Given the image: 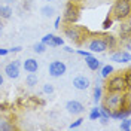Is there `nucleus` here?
<instances>
[{"label":"nucleus","mask_w":131,"mask_h":131,"mask_svg":"<svg viewBox=\"0 0 131 131\" xmlns=\"http://www.w3.org/2000/svg\"><path fill=\"white\" fill-rule=\"evenodd\" d=\"M103 104L112 112L119 107L130 106V91L127 92H112V91H106V94L101 97Z\"/></svg>","instance_id":"f257e3e1"},{"label":"nucleus","mask_w":131,"mask_h":131,"mask_svg":"<svg viewBox=\"0 0 131 131\" xmlns=\"http://www.w3.org/2000/svg\"><path fill=\"white\" fill-rule=\"evenodd\" d=\"M63 33H64V37H67L70 42H73L74 45L82 46L83 42L86 40L88 37V28L82 27V25H76V24H66L63 27Z\"/></svg>","instance_id":"f03ea898"},{"label":"nucleus","mask_w":131,"mask_h":131,"mask_svg":"<svg viewBox=\"0 0 131 131\" xmlns=\"http://www.w3.org/2000/svg\"><path fill=\"white\" fill-rule=\"evenodd\" d=\"M109 15L112 16L113 21H125V19H130L131 15V0H115L113 6L110 9Z\"/></svg>","instance_id":"7ed1b4c3"},{"label":"nucleus","mask_w":131,"mask_h":131,"mask_svg":"<svg viewBox=\"0 0 131 131\" xmlns=\"http://www.w3.org/2000/svg\"><path fill=\"white\" fill-rule=\"evenodd\" d=\"M104 88H106V91H112V92H127V91H130V85L125 82L124 74L113 72L109 78H106Z\"/></svg>","instance_id":"20e7f679"},{"label":"nucleus","mask_w":131,"mask_h":131,"mask_svg":"<svg viewBox=\"0 0 131 131\" xmlns=\"http://www.w3.org/2000/svg\"><path fill=\"white\" fill-rule=\"evenodd\" d=\"M83 45L88 48L90 52H97V54H101V52H106L107 51V45L104 39H103V36L101 34H97V33H90L88 34V37H86V40L83 42Z\"/></svg>","instance_id":"39448f33"},{"label":"nucleus","mask_w":131,"mask_h":131,"mask_svg":"<svg viewBox=\"0 0 131 131\" xmlns=\"http://www.w3.org/2000/svg\"><path fill=\"white\" fill-rule=\"evenodd\" d=\"M81 5L73 3V2H67L63 14V21L64 24H76L81 18Z\"/></svg>","instance_id":"423d86ee"},{"label":"nucleus","mask_w":131,"mask_h":131,"mask_svg":"<svg viewBox=\"0 0 131 131\" xmlns=\"http://www.w3.org/2000/svg\"><path fill=\"white\" fill-rule=\"evenodd\" d=\"M67 72V66L63 61H51L49 63V74L52 78H61Z\"/></svg>","instance_id":"0eeeda50"},{"label":"nucleus","mask_w":131,"mask_h":131,"mask_svg":"<svg viewBox=\"0 0 131 131\" xmlns=\"http://www.w3.org/2000/svg\"><path fill=\"white\" fill-rule=\"evenodd\" d=\"M19 66H21V61L19 60H14L12 63L6 64L5 74L8 76L9 79H18L19 78Z\"/></svg>","instance_id":"6e6552de"},{"label":"nucleus","mask_w":131,"mask_h":131,"mask_svg":"<svg viewBox=\"0 0 131 131\" xmlns=\"http://www.w3.org/2000/svg\"><path fill=\"white\" fill-rule=\"evenodd\" d=\"M131 37V24L130 19H125V21H121V25H119V43L122 40L128 42Z\"/></svg>","instance_id":"1a4fd4ad"},{"label":"nucleus","mask_w":131,"mask_h":131,"mask_svg":"<svg viewBox=\"0 0 131 131\" xmlns=\"http://www.w3.org/2000/svg\"><path fill=\"white\" fill-rule=\"evenodd\" d=\"M66 110L70 115H81L82 112L85 110V107H83V104H82L81 101H78V100H70V101L66 103Z\"/></svg>","instance_id":"9d476101"},{"label":"nucleus","mask_w":131,"mask_h":131,"mask_svg":"<svg viewBox=\"0 0 131 131\" xmlns=\"http://www.w3.org/2000/svg\"><path fill=\"white\" fill-rule=\"evenodd\" d=\"M112 61L115 63H125V64H128L131 61V55H130V51H127V49H124V51H116L112 54V57H110Z\"/></svg>","instance_id":"9b49d317"},{"label":"nucleus","mask_w":131,"mask_h":131,"mask_svg":"<svg viewBox=\"0 0 131 131\" xmlns=\"http://www.w3.org/2000/svg\"><path fill=\"white\" fill-rule=\"evenodd\" d=\"M130 115H131V107L124 106V107L116 109V110H112V112H110V118H112V119H116V121H121L124 118H128Z\"/></svg>","instance_id":"f8f14e48"},{"label":"nucleus","mask_w":131,"mask_h":131,"mask_svg":"<svg viewBox=\"0 0 131 131\" xmlns=\"http://www.w3.org/2000/svg\"><path fill=\"white\" fill-rule=\"evenodd\" d=\"M90 85H91V82L88 78H85V76H76L73 79V86L76 88V90H79V91H85V90H88L90 88Z\"/></svg>","instance_id":"ddd939ff"},{"label":"nucleus","mask_w":131,"mask_h":131,"mask_svg":"<svg viewBox=\"0 0 131 131\" xmlns=\"http://www.w3.org/2000/svg\"><path fill=\"white\" fill-rule=\"evenodd\" d=\"M101 36H103V39L106 42L107 49H115L121 45V43H119V39H118L116 36H113V34H110V33H101Z\"/></svg>","instance_id":"4468645a"},{"label":"nucleus","mask_w":131,"mask_h":131,"mask_svg":"<svg viewBox=\"0 0 131 131\" xmlns=\"http://www.w3.org/2000/svg\"><path fill=\"white\" fill-rule=\"evenodd\" d=\"M23 67H24V70L27 73H36L39 70V63L34 58H27L24 63H23Z\"/></svg>","instance_id":"2eb2a0df"},{"label":"nucleus","mask_w":131,"mask_h":131,"mask_svg":"<svg viewBox=\"0 0 131 131\" xmlns=\"http://www.w3.org/2000/svg\"><path fill=\"white\" fill-rule=\"evenodd\" d=\"M16 130V125L10 119H8L6 116L0 115V131H14Z\"/></svg>","instance_id":"dca6fc26"},{"label":"nucleus","mask_w":131,"mask_h":131,"mask_svg":"<svg viewBox=\"0 0 131 131\" xmlns=\"http://www.w3.org/2000/svg\"><path fill=\"white\" fill-rule=\"evenodd\" d=\"M85 64L88 66V69L92 70V72H95L98 70L100 67H101V63H100V60H97V57H94V55H88V57H85Z\"/></svg>","instance_id":"f3484780"},{"label":"nucleus","mask_w":131,"mask_h":131,"mask_svg":"<svg viewBox=\"0 0 131 131\" xmlns=\"http://www.w3.org/2000/svg\"><path fill=\"white\" fill-rule=\"evenodd\" d=\"M12 14H14V10L9 5H0V19H3V21L9 19L12 16Z\"/></svg>","instance_id":"a211bd4d"},{"label":"nucleus","mask_w":131,"mask_h":131,"mask_svg":"<svg viewBox=\"0 0 131 131\" xmlns=\"http://www.w3.org/2000/svg\"><path fill=\"white\" fill-rule=\"evenodd\" d=\"M113 72H115V69H113V66H110V64H106V66H101V67H100V76H101L103 79L109 78Z\"/></svg>","instance_id":"6ab92c4d"},{"label":"nucleus","mask_w":131,"mask_h":131,"mask_svg":"<svg viewBox=\"0 0 131 131\" xmlns=\"http://www.w3.org/2000/svg\"><path fill=\"white\" fill-rule=\"evenodd\" d=\"M37 83H39V78H37V74L36 73H28L27 74V78H25V85H27V86L33 88V86H36Z\"/></svg>","instance_id":"aec40b11"},{"label":"nucleus","mask_w":131,"mask_h":131,"mask_svg":"<svg viewBox=\"0 0 131 131\" xmlns=\"http://www.w3.org/2000/svg\"><path fill=\"white\" fill-rule=\"evenodd\" d=\"M64 45V39L61 37V36H52V39H51V42L48 43V46H51V48H58V46H63Z\"/></svg>","instance_id":"412c9836"},{"label":"nucleus","mask_w":131,"mask_h":131,"mask_svg":"<svg viewBox=\"0 0 131 131\" xmlns=\"http://www.w3.org/2000/svg\"><path fill=\"white\" fill-rule=\"evenodd\" d=\"M40 14L45 16V18H51V16L55 14V8H54V6H51V5H45V6H42Z\"/></svg>","instance_id":"4be33fe9"},{"label":"nucleus","mask_w":131,"mask_h":131,"mask_svg":"<svg viewBox=\"0 0 131 131\" xmlns=\"http://www.w3.org/2000/svg\"><path fill=\"white\" fill-rule=\"evenodd\" d=\"M101 97H103V88L97 85V86L94 88V92H92V100H94V103L97 104L98 101H101Z\"/></svg>","instance_id":"5701e85b"},{"label":"nucleus","mask_w":131,"mask_h":131,"mask_svg":"<svg viewBox=\"0 0 131 131\" xmlns=\"http://www.w3.org/2000/svg\"><path fill=\"white\" fill-rule=\"evenodd\" d=\"M113 23H115V21L112 19V16H110V15H107V16H106V19H104V21H103V24H101V28H103L104 31H107L109 28H112Z\"/></svg>","instance_id":"b1692460"},{"label":"nucleus","mask_w":131,"mask_h":131,"mask_svg":"<svg viewBox=\"0 0 131 131\" xmlns=\"http://www.w3.org/2000/svg\"><path fill=\"white\" fill-rule=\"evenodd\" d=\"M121 130H122V131H130L131 130L130 116H128V118H124V119H121Z\"/></svg>","instance_id":"393cba45"},{"label":"nucleus","mask_w":131,"mask_h":131,"mask_svg":"<svg viewBox=\"0 0 131 131\" xmlns=\"http://www.w3.org/2000/svg\"><path fill=\"white\" fill-rule=\"evenodd\" d=\"M98 118H100V109L95 106V107H92V109L90 110V119L91 121H97Z\"/></svg>","instance_id":"a878e982"},{"label":"nucleus","mask_w":131,"mask_h":131,"mask_svg":"<svg viewBox=\"0 0 131 131\" xmlns=\"http://www.w3.org/2000/svg\"><path fill=\"white\" fill-rule=\"evenodd\" d=\"M33 51H34L36 54H43V52L46 51V45L42 43V42H39V43H36V45L33 46Z\"/></svg>","instance_id":"bb28decb"},{"label":"nucleus","mask_w":131,"mask_h":131,"mask_svg":"<svg viewBox=\"0 0 131 131\" xmlns=\"http://www.w3.org/2000/svg\"><path fill=\"white\" fill-rule=\"evenodd\" d=\"M98 109H100V118H107V119H110V110H109L104 104H101V107H98Z\"/></svg>","instance_id":"cd10ccee"},{"label":"nucleus","mask_w":131,"mask_h":131,"mask_svg":"<svg viewBox=\"0 0 131 131\" xmlns=\"http://www.w3.org/2000/svg\"><path fill=\"white\" fill-rule=\"evenodd\" d=\"M83 121H85L83 118H78V119H76L74 122H72L70 125H69V128H70V130H74V128H78V127H81Z\"/></svg>","instance_id":"c85d7f7f"},{"label":"nucleus","mask_w":131,"mask_h":131,"mask_svg":"<svg viewBox=\"0 0 131 131\" xmlns=\"http://www.w3.org/2000/svg\"><path fill=\"white\" fill-rule=\"evenodd\" d=\"M42 91H43L45 94H49V95H51V94L54 92V85H51V83H45Z\"/></svg>","instance_id":"c756f323"},{"label":"nucleus","mask_w":131,"mask_h":131,"mask_svg":"<svg viewBox=\"0 0 131 131\" xmlns=\"http://www.w3.org/2000/svg\"><path fill=\"white\" fill-rule=\"evenodd\" d=\"M124 79H125V82L130 85V88H131V70H130V69L124 72Z\"/></svg>","instance_id":"7c9ffc66"},{"label":"nucleus","mask_w":131,"mask_h":131,"mask_svg":"<svg viewBox=\"0 0 131 131\" xmlns=\"http://www.w3.org/2000/svg\"><path fill=\"white\" fill-rule=\"evenodd\" d=\"M52 36H54L52 33H49V34H45V36L42 37V40H40V42H42V43H45V45L48 46V43L51 42V39H52Z\"/></svg>","instance_id":"2f4dec72"},{"label":"nucleus","mask_w":131,"mask_h":131,"mask_svg":"<svg viewBox=\"0 0 131 131\" xmlns=\"http://www.w3.org/2000/svg\"><path fill=\"white\" fill-rule=\"evenodd\" d=\"M61 16H57V18H55V21H54V28H55V30H60V27H61Z\"/></svg>","instance_id":"473e14b6"},{"label":"nucleus","mask_w":131,"mask_h":131,"mask_svg":"<svg viewBox=\"0 0 131 131\" xmlns=\"http://www.w3.org/2000/svg\"><path fill=\"white\" fill-rule=\"evenodd\" d=\"M76 54H79V55H82V57H88L91 52L90 51H83V49H78V51H74Z\"/></svg>","instance_id":"72a5a7b5"},{"label":"nucleus","mask_w":131,"mask_h":131,"mask_svg":"<svg viewBox=\"0 0 131 131\" xmlns=\"http://www.w3.org/2000/svg\"><path fill=\"white\" fill-rule=\"evenodd\" d=\"M23 51V48L21 46H14V48L9 49V52H12V54H16V52H21Z\"/></svg>","instance_id":"f704fd0d"},{"label":"nucleus","mask_w":131,"mask_h":131,"mask_svg":"<svg viewBox=\"0 0 131 131\" xmlns=\"http://www.w3.org/2000/svg\"><path fill=\"white\" fill-rule=\"evenodd\" d=\"M8 54H9V49L0 48V57H5V55H8Z\"/></svg>","instance_id":"c9c22d12"},{"label":"nucleus","mask_w":131,"mask_h":131,"mask_svg":"<svg viewBox=\"0 0 131 131\" xmlns=\"http://www.w3.org/2000/svg\"><path fill=\"white\" fill-rule=\"evenodd\" d=\"M64 51L69 52V54H74V49L72 48V46H64Z\"/></svg>","instance_id":"e433bc0d"},{"label":"nucleus","mask_w":131,"mask_h":131,"mask_svg":"<svg viewBox=\"0 0 131 131\" xmlns=\"http://www.w3.org/2000/svg\"><path fill=\"white\" fill-rule=\"evenodd\" d=\"M98 121L103 124V125H107V122H109V119H107V118H98Z\"/></svg>","instance_id":"4c0bfd02"},{"label":"nucleus","mask_w":131,"mask_h":131,"mask_svg":"<svg viewBox=\"0 0 131 131\" xmlns=\"http://www.w3.org/2000/svg\"><path fill=\"white\" fill-rule=\"evenodd\" d=\"M5 83V78H3V74H2V72H0V86Z\"/></svg>","instance_id":"58836bf2"},{"label":"nucleus","mask_w":131,"mask_h":131,"mask_svg":"<svg viewBox=\"0 0 131 131\" xmlns=\"http://www.w3.org/2000/svg\"><path fill=\"white\" fill-rule=\"evenodd\" d=\"M3 28H5V24H3V19H0V33L3 31Z\"/></svg>","instance_id":"ea45409f"},{"label":"nucleus","mask_w":131,"mask_h":131,"mask_svg":"<svg viewBox=\"0 0 131 131\" xmlns=\"http://www.w3.org/2000/svg\"><path fill=\"white\" fill-rule=\"evenodd\" d=\"M69 2H73V3H78V5H81V3H83L85 0H69Z\"/></svg>","instance_id":"a19ab883"},{"label":"nucleus","mask_w":131,"mask_h":131,"mask_svg":"<svg viewBox=\"0 0 131 131\" xmlns=\"http://www.w3.org/2000/svg\"><path fill=\"white\" fill-rule=\"evenodd\" d=\"M46 2H55V0H46Z\"/></svg>","instance_id":"79ce46f5"}]
</instances>
